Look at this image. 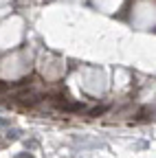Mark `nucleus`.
<instances>
[{
	"label": "nucleus",
	"mask_w": 156,
	"mask_h": 158,
	"mask_svg": "<svg viewBox=\"0 0 156 158\" xmlns=\"http://www.w3.org/2000/svg\"><path fill=\"white\" fill-rule=\"evenodd\" d=\"M106 112V108H92L90 110V116H99V114H103Z\"/></svg>",
	"instance_id": "1"
},
{
	"label": "nucleus",
	"mask_w": 156,
	"mask_h": 158,
	"mask_svg": "<svg viewBox=\"0 0 156 158\" xmlns=\"http://www.w3.org/2000/svg\"><path fill=\"white\" fill-rule=\"evenodd\" d=\"M7 90V84H2V81H0V92H5Z\"/></svg>",
	"instance_id": "2"
},
{
	"label": "nucleus",
	"mask_w": 156,
	"mask_h": 158,
	"mask_svg": "<svg viewBox=\"0 0 156 158\" xmlns=\"http://www.w3.org/2000/svg\"><path fill=\"white\" fill-rule=\"evenodd\" d=\"M18 158H33V156H29V154H22V156H18Z\"/></svg>",
	"instance_id": "3"
}]
</instances>
